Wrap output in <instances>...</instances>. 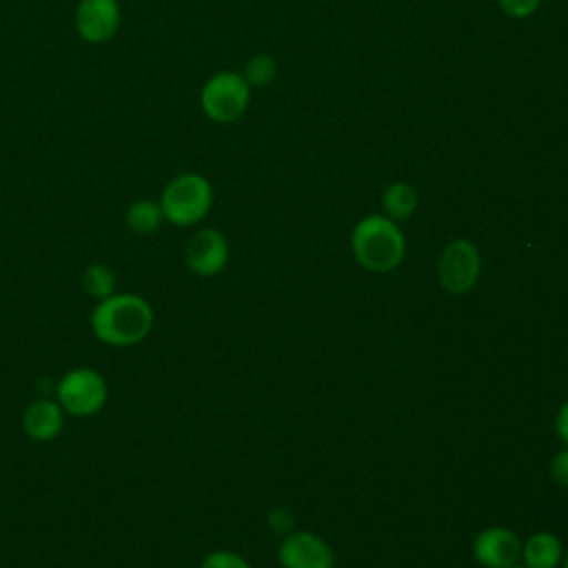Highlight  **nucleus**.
Masks as SVG:
<instances>
[{"mask_svg": "<svg viewBox=\"0 0 568 568\" xmlns=\"http://www.w3.org/2000/svg\"><path fill=\"white\" fill-rule=\"evenodd\" d=\"M155 322L151 304L138 293H113L95 302L89 324L93 335L113 348L135 346L149 337Z\"/></svg>", "mask_w": 568, "mask_h": 568, "instance_id": "nucleus-1", "label": "nucleus"}, {"mask_svg": "<svg viewBox=\"0 0 568 568\" xmlns=\"http://www.w3.org/2000/svg\"><path fill=\"white\" fill-rule=\"evenodd\" d=\"M351 248L364 268L373 273H388L402 264L406 255V240L395 220L373 213L353 226Z\"/></svg>", "mask_w": 568, "mask_h": 568, "instance_id": "nucleus-2", "label": "nucleus"}, {"mask_svg": "<svg viewBox=\"0 0 568 568\" xmlns=\"http://www.w3.org/2000/svg\"><path fill=\"white\" fill-rule=\"evenodd\" d=\"M164 222L186 229L202 222L213 206V186L202 173H180L166 182L160 195Z\"/></svg>", "mask_w": 568, "mask_h": 568, "instance_id": "nucleus-3", "label": "nucleus"}, {"mask_svg": "<svg viewBox=\"0 0 568 568\" xmlns=\"http://www.w3.org/2000/svg\"><path fill=\"white\" fill-rule=\"evenodd\" d=\"M55 399L71 417H93L109 399L104 375L91 366H75L55 382Z\"/></svg>", "mask_w": 568, "mask_h": 568, "instance_id": "nucleus-4", "label": "nucleus"}, {"mask_svg": "<svg viewBox=\"0 0 568 568\" xmlns=\"http://www.w3.org/2000/svg\"><path fill=\"white\" fill-rule=\"evenodd\" d=\"M251 102V87L237 71L213 73L202 91L200 106L211 122L231 124L244 115Z\"/></svg>", "mask_w": 568, "mask_h": 568, "instance_id": "nucleus-5", "label": "nucleus"}, {"mask_svg": "<svg viewBox=\"0 0 568 568\" xmlns=\"http://www.w3.org/2000/svg\"><path fill=\"white\" fill-rule=\"evenodd\" d=\"M481 271V260H479V251L470 240H450L442 255H439V264H437V273H439V282L442 286L453 293V295H464L468 293Z\"/></svg>", "mask_w": 568, "mask_h": 568, "instance_id": "nucleus-6", "label": "nucleus"}, {"mask_svg": "<svg viewBox=\"0 0 568 568\" xmlns=\"http://www.w3.org/2000/svg\"><path fill=\"white\" fill-rule=\"evenodd\" d=\"M122 22L120 0H78L73 13V27L78 36L89 44L109 42Z\"/></svg>", "mask_w": 568, "mask_h": 568, "instance_id": "nucleus-7", "label": "nucleus"}, {"mask_svg": "<svg viewBox=\"0 0 568 568\" xmlns=\"http://www.w3.org/2000/svg\"><path fill=\"white\" fill-rule=\"evenodd\" d=\"M229 242L217 229H200L191 235L184 248V260L191 273L200 277H213L229 264Z\"/></svg>", "mask_w": 568, "mask_h": 568, "instance_id": "nucleus-8", "label": "nucleus"}, {"mask_svg": "<svg viewBox=\"0 0 568 568\" xmlns=\"http://www.w3.org/2000/svg\"><path fill=\"white\" fill-rule=\"evenodd\" d=\"M277 559L282 568H333L335 555L333 548L315 532L297 530L284 535Z\"/></svg>", "mask_w": 568, "mask_h": 568, "instance_id": "nucleus-9", "label": "nucleus"}, {"mask_svg": "<svg viewBox=\"0 0 568 568\" xmlns=\"http://www.w3.org/2000/svg\"><path fill=\"white\" fill-rule=\"evenodd\" d=\"M473 557L484 568L515 566L521 561V539L504 526H488L475 537Z\"/></svg>", "mask_w": 568, "mask_h": 568, "instance_id": "nucleus-10", "label": "nucleus"}, {"mask_svg": "<svg viewBox=\"0 0 568 568\" xmlns=\"http://www.w3.org/2000/svg\"><path fill=\"white\" fill-rule=\"evenodd\" d=\"M67 413L53 397H36L22 413V430L33 442H53L64 428Z\"/></svg>", "mask_w": 568, "mask_h": 568, "instance_id": "nucleus-11", "label": "nucleus"}, {"mask_svg": "<svg viewBox=\"0 0 568 568\" xmlns=\"http://www.w3.org/2000/svg\"><path fill=\"white\" fill-rule=\"evenodd\" d=\"M564 559V546L557 535L548 530L532 532L521 544V561L526 568H557Z\"/></svg>", "mask_w": 568, "mask_h": 568, "instance_id": "nucleus-12", "label": "nucleus"}, {"mask_svg": "<svg viewBox=\"0 0 568 568\" xmlns=\"http://www.w3.org/2000/svg\"><path fill=\"white\" fill-rule=\"evenodd\" d=\"M124 222H126V226H129L131 233H135V235H151V233H155V231L162 226V222H164L162 206H160L158 200H151V197L133 200V202L126 206Z\"/></svg>", "mask_w": 568, "mask_h": 568, "instance_id": "nucleus-13", "label": "nucleus"}, {"mask_svg": "<svg viewBox=\"0 0 568 568\" xmlns=\"http://www.w3.org/2000/svg\"><path fill=\"white\" fill-rule=\"evenodd\" d=\"M382 206L386 217L395 222L408 220L417 209V191L408 182H393L382 193Z\"/></svg>", "mask_w": 568, "mask_h": 568, "instance_id": "nucleus-14", "label": "nucleus"}, {"mask_svg": "<svg viewBox=\"0 0 568 568\" xmlns=\"http://www.w3.org/2000/svg\"><path fill=\"white\" fill-rule=\"evenodd\" d=\"M82 288L89 297H93L95 302L106 300L109 295H113L118 291V277L115 271L102 262L89 264L82 273Z\"/></svg>", "mask_w": 568, "mask_h": 568, "instance_id": "nucleus-15", "label": "nucleus"}, {"mask_svg": "<svg viewBox=\"0 0 568 568\" xmlns=\"http://www.w3.org/2000/svg\"><path fill=\"white\" fill-rule=\"evenodd\" d=\"M275 75H277V64L266 53H255L253 58L246 60L242 69V78L248 82V87H266L275 80Z\"/></svg>", "mask_w": 568, "mask_h": 568, "instance_id": "nucleus-16", "label": "nucleus"}, {"mask_svg": "<svg viewBox=\"0 0 568 568\" xmlns=\"http://www.w3.org/2000/svg\"><path fill=\"white\" fill-rule=\"evenodd\" d=\"M200 568H251V566L242 555L233 550H213L202 559Z\"/></svg>", "mask_w": 568, "mask_h": 568, "instance_id": "nucleus-17", "label": "nucleus"}, {"mask_svg": "<svg viewBox=\"0 0 568 568\" xmlns=\"http://www.w3.org/2000/svg\"><path fill=\"white\" fill-rule=\"evenodd\" d=\"M497 2H499L501 11L510 18H528L541 4V0H497Z\"/></svg>", "mask_w": 568, "mask_h": 568, "instance_id": "nucleus-18", "label": "nucleus"}, {"mask_svg": "<svg viewBox=\"0 0 568 568\" xmlns=\"http://www.w3.org/2000/svg\"><path fill=\"white\" fill-rule=\"evenodd\" d=\"M293 524H295V517H293V513L286 510V508H273V510L268 513V526H271V530H275V532L288 535V532H293Z\"/></svg>", "mask_w": 568, "mask_h": 568, "instance_id": "nucleus-19", "label": "nucleus"}, {"mask_svg": "<svg viewBox=\"0 0 568 568\" xmlns=\"http://www.w3.org/2000/svg\"><path fill=\"white\" fill-rule=\"evenodd\" d=\"M550 473L559 486L568 488V446L561 448L559 453H555V457L550 462Z\"/></svg>", "mask_w": 568, "mask_h": 568, "instance_id": "nucleus-20", "label": "nucleus"}, {"mask_svg": "<svg viewBox=\"0 0 568 568\" xmlns=\"http://www.w3.org/2000/svg\"><path fill=\"white\" fill-rule=\"evenodd\" d=\"M555 430H557V437L568 446V399H566V402L559 406V410H557Z\"/></svg>", "mask_w": 568, "mask_h": 568, "instance_id": "nucleus-21", "label": "nucleus"}, {"mask_svg": "<svg viewBox=\"0 0 568 568\" xmlns=\"http://www.w3.org/2000/svg\"><path fill=\"white\" fill-rule=\"evenodd\" d=\"M561 568H568V552H566L564 559H561Z\"/></svg>", "mask_w": 568, "mask_h": 568, "instance_id": "nucleus-22", "label": "nucleus"}, {"mask_svg": "<svg viewBox=\"0 0 568 568\" xmlns=\"http://www.w3.org/2000/svg\"><path fill=\"white\" fill-rule=\"evenodd\" d=\"M508 568H526L524 564H515V566H508Z\"/></svg>", "mask_w": 568, "mask_h": 568, "instance_id": "nucleus-23", "label": "nucleus"}]
</instances>
